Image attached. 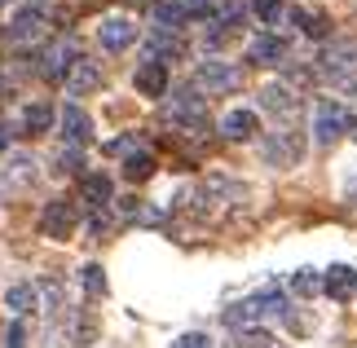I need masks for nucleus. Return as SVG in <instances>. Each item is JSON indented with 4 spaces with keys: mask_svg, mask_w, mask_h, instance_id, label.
<instances>
[{
    "mask_svg": "<svg viewBox=\"0 0 357 348\" xmlns=\"http://www.w3.org/2000/svg\"><path fill=\"white\" fill-rule=\"evenodd\" d=\"M79 190H84V203H89V207H106V203L115 199V181L106 176V172H89Z\"/></svg>",
    "mask_w": 357,
    "mask_h": 348,
    "instance_id": "obj_15",
    "label": "nucleus"
},
{
    "mask_svg": "<svg viewBox=\"0 0 357 348\" xmlns=\"http://www.w3.org/2000/svg\"><path fill=\"white\" fill-rule=\"evenodd\" d=\"M349 137H353V142H357V115L349 119Z\"/></svg>",
    "mask_w": 357,
    "mask_h": 348,
    "instance_id": "obj_34",
    "label": "nucleus"
},
{
    "mask_svg": "<svg viewBox=\"0 0 357 348\" xmlns=\"http://www.w3.org/2000/svg\"><path fill=\"white\" fill-rule=\"evenodd\" d=\"M150 13H155L159 31H176V27L190 18V9H185V5H172V0H159V5H150Z\"/></svg>",
    "mask_w": 357,
    "mask_h": 348,
    "instance_id": "obj_17",
    "label": "nucleus"
},
{
    "mask_svg": "<svg viewBox=\"0 0 357 348\" xmlns=\"http://www.w3.org/2000/svg\"><path fill=\"white\" fill-rule=\"evenodd\" d=\"M291 291H296V296H305V300H313L318 291H326V273H318V269H296Z\"/></svg>",
    "mask_w": 357,
    "mask_h": 348,
    "instance_id": "obj_22",
    "label": "nucleus"
},
{
    "mask_svg": "<svg viewBox=\"0 0 357 348\" xmlns=\"http://www.w3.org/2000/svg\"><path fill=\"white\" fill-rule=\"evenodd\" d=\"M75 225H79V207L66 203V199H53V203H45V212H40V229H45V239L66 243L75 234Z\"/></svg>",
    "mask_w": 357,
    "mask_h": 348,
    "instance_id": "obj_3",
    "label": "nucleus"
},
{
    "mask_svg": "<svg viewBox=\"0 0 357 348\" xmlns=\"http://www.w3.org/2000/svg\"><path fill=\"white\" fill-rule=\"evenodd\" d=\"M282 313H287V296H282L278 287H265V291H256L252 300H243L238 309H229L225 322L234 326V331H238V326L252 331L256 322H265V317H282Z\"/></svg>",
    "mask_w": 357,
    "mask_h": 348,
    "instance_id": "obj_1",
    "label": "nucleus"
},
{
    "mask_svg": "<svg viewBox=\"0 0 357 348\" xmlns=\"http://www.w3.org/2000/svg\"><path fill=\"white\" fill-rule=\"evenodd\" d=\"M322 71L335 75V80H349L357 71V45H335L322 53Z\"/></svg>",
    "mask_w": 357,
    "mask_h": 348,
    "instance_id": "obj_11",
    "label": "nucleus"
},
{
    "mask_svg": "<svg viewBox=\"0 0 357 348\" xmlns=\"http://www.w3.org/2000/svg\"><path fill=\"white\" fill-rule=\"evenodd\" d=\"M172 110H176V119L203 123V97H199L195 89H181V93H176V102H172Z\"/></svg>",
    "mask_w": 357,
    "mask_h": 348,
    "instance_id": "obj_21",
    "label": "nucleus"
},
{
    "mask_svg": "<svg viewBox=\"0 0 357 348\" xmlns=\"http://www.w3.org/2000/svg\"><path fill=\"white\" fill-rule=\"evenodd\" d=\"M221 133L229 137V142H252V137L260 133V115L256 110H229V115L221 119Z\"/></svg>",
    "mask_w": 357,
    "mask_h": 348,
    "instance_id": "obj_9",
    "label": "nucleus"
},
{
    "mask_svg": "<svg viewBox=\"0 0 357 348\" xmlns=\"http://www.w3.org/2000/svg\"><path fill=\"white\" fill-rule=\"evenodd\" d=\"M185 9H190V18H208L216 9V0H185Z\"/></svg>",
    "mask_w": 357,
    "mask_h": 348,
    "instance_id": "obj_29",
    "label": "nucleus"
},
{
    "mask_svg": "<svg viewBox=\"0 0 357 348\" xmlns=\"http://www.w3.org/2000/svg\"><path fill=\"white\" fill-rule=\"evenodd\" d=\"M5 348H26V331H22V322H13V326H9Z\"/></svg>",
    "mask_w": 357,
    "mask_h": 348,
    "instance_id": "obj_31",
    "label": "nucleus"
},
{
    "mask_svg": "<svg viewBox=\"0 0 357 348\" xmlns=\"http://www.w3.org/2000/svg\"><path fill=\"white\" fill-rule=\"evenodd\" d=\"M247 53H252V62L273 66V62H282V58H287V40H282V36H256Z\"/></svg>",
    "mask_w": 357,
    "mask_h": 348,
    "instance_id": "obj_14",
    "label": "nucleus"
},
{
    "mask_svg": "<svg viewBox=\"0 0 357 348\" xmlns=\"http://www.w3.org/2000/svg\"><path fill=\"white\" fill-rule=\"evenodd\" d=\"M132 84H137L142 97H163V93H168V66H163L159 58L142 62V66H137V75H132Z\"/></svg>",
    "mask_w": 357,
    "mask_h": 348,
    "instance_id": "obj_7",
    "label": "nucleus"
},
{
    "mask_svg": "<svg viewBox=\"0 0 357 348\" xmlns=\"http://www.w3.org/2000/svg\"><path fill=\"white\" fill-rule=\"evenodd\" d=\"M291 22L305 36H313V40H322L326 31H331V18H326V13H309V9H291Z\"/></svg>",
    "mask_w": 357,
    "mask_h": 348,
    "instance_id": "obj_18",
    "label": "nucleus"
},
{
    "mask_svg": "<svg viewBox=\"0 0 357 348\" xmlns=\"http://www.w3.org/2000/svg\"><path fill=\"white\" fill-rule=\"evenodd\" d=\"M176 348H212V340H208V335H199V331H190V335L176 340Z\"/></svg>",
    "mask_w": 357,
    "mask_h": 348,
    "instance_id": "obj_30",
    "label": "nucleus"
},
{
    "mask_svg": "<svg viewBox=\"0 0 357 348\" xmlns=\"http://www.w3.org/2000/svg\"><path fill=\"white\" fill-rule=\"evenodd\" d=\"M79 287H84L89 296H106V269L102 264H84V269H79Z\"/></svg>",
    "mask_w": 357,
    "mask_h": 348,
    "instance_id": "obj_26",
    "label": "nucleus"
},
{
    "mask_svg": "<svg viewBox=\"0 0 357 348\" xmlns=\"http://www.w3.org/2000/svg\"><path fill=\"white\" fill-rule=\"evenodd\" d=\"M79 163H84V155H79V150L71 146V150H62V155H58V172H75Z\"/></svg>",
    "mask_w": 357,
    "mask_h": 348,
    "instance_id": "obj_28",
    "label": "nucleus"
},
{
    "mask_svg": "<svg viewBox=\"0 0 357 348\" xmlns=\"http://www.w3.org/2000/svg\"><path fill=\"white\" fill-rule=\"evenodd\" d=\"M349 110L335 102V97H322L318 110H313V137H318V146H335L340 137L349 133Z\"/></svg>",
    "mask_w": 357,
    "mask_h": 348,
    "instance_id": "obj_2",
    "label": "nucleus"
},
{
    "mask_svg": "<svg viewBox=\"0 0 357 348\" xmlns=\"http://www.w3.org/2000/svg\"><path fill=\"white\" fill-rule=\"evenodd\" d=\"M123 176L128 181H150L155 176V155H150V150H132V155L123 159Z\"/></svg>",
    "mask_w": 357,
    "mask_h": 348,
    "instance_id": "obj_20",
    "label": "nucleus"
},
{
    "mask_svg": "<svg viewBox=\"0 0 357 348\" xmlns=\"http://www.w3.org/2000/svg\"><path fill=\"white\" fill-rule=\"evenodd\" d=\"M260 155H265L269 168H296L300 155H305V142H300L296 133H273L265 146H260Z\"/></svg>",
    "mask_w": 357,
    "mask_h": 348,
    "instance_id": "obj_4",
    "label": "nucleus"
},
{
    "mask_svg": "<svg viewBox=\"0 0 357 348\" xmlns=\"http://www.w3.org/2000/svg\"><path fill=\"white\" fill-rule=\"evenodd\" d=\"M98 36H102V49H111V53H123L137 40V27H132V18H102V27H98Z\"/></svg>",
    "mask_w": 357,
    "mask_h": 348,
    "instance_id": "obj_6",
    "label": "nucleus"
},
{
    "mask_svg": "<svg viewBox=\"0 0 357 348\" xmlns=\"http://www.w3.org/2000/svg\"><path fill=\"white\" fill-rule=\"evenodd\" d=\"M66 84H71V93H89V89H98V84H102V71H98L93 62L79 58V62H75V71L66 75Z\"/></svg>",
    "mask_w": 357,
    "mask_h": 348,
    "instance_id": "obj_19",
    "label": "nucleus"
},
{
    "mask_svg": "<svg viewBox=\"0 0 357 348\" xmlns=\"http://www.w3.org/2000/svg\"><path fill=\"white\" fill-rule=\"evenodd\" d=\"M58 119H62V137H66L71 146H84L89 137H93V119L84 115V106H66Z\"/></svg>",
    "mask_w": 357,
    "mask_h": 348,
    "instance_id": "obj_12",
    "label": "nucleus"
},
{
    "mask_svg": "<svg viewBox=\"0 0 357 348\" xmlns=\"http://www.w3.org/2000/svg\"><path fill=\"white\" fill-rule=\"evenodd\" d=\"M9 146V128H5V123H0V150H5Z\"/></svg>",
    "mask_w": 357,
    "mask_h": 348,
    "instance_id": "obj_33",
    "label": "nucleus"
},
{
    "mask_svg": "<svg viewBox=\"0 0 357 348\" xmlns=\"http://www.w3.org/2000/svg\"><path fill=\"white\" fill-rule=\"evenodd\" d=\"M326 296L340 300V304L357 296V269L353 264H331V269H326Z\"/></svg>",
    "mask_w": 357,
    "mask_h": 348,
    "instance_id": "obj_10",
    "label": "nucleus"
},
{
    "mask_svg": "<svg viewBox=\"0 0 357 348\" xmlns=\"http://www.w3.org/2000/svg\"><path fill=\"white\" fill-rule=\"evenodd\" d=\"M282 13H287V9H282V0H256V18H260V22H269V27H273V22L282 18Z\"/></svg>",
    "mask_w": 357,
    "mask_h": 348,
    "instance_id": "obj_27",
    "label": "nucleus"
},
{
    "mask_svg": "<svg viewBox=\"0 0 357 348\" xmlns=\"http://www.w3.org/2000/svg\"><path fill=\"white\" fill-rule=\"evenodd\" d=\"M344 194H349V199L357 203V168H353V172H349V181H344Z\"/></svg>",
    "mask_w": 357,
    "mask_h": 348,
    "instance_id": "obj_32",
    "label": "nucleus"
},
{
    "mask_svg": "<svg viewBox=\"0 0 357 348\" xmlns=\"http://www.w3.org/2000/svg\"><path fill=\"white\" fill-rule=\"evenodd\" d=\"M229 348H282V344L273 340V335H265L260 326H252V331H238V335H234V344H229Z\"/></svg>",
    "mask_w": 357,
    "mask_h": 348,
    "instance_id": "obj_25",
    "label": "nucleus"
},
{
    "mask_svg": "<svg viewBox=\"0 0 357 348\" xmlns=\"http://www.w3.org/2000/svg\"><path fill=\"white\" fill-rule=\"evenodd\" d=\"M45 36V13L40 9H18L13 13V22H9V40H18V45H26V40H40Z\"/></svg>",
    "mask_w": 357,
    "mask_h": 348,
    "instance_id": "obj_8",
    "label": "nucleus"
},
{
    "mask_svg": "<svg viewBox=\"0 0 357 348\" xmlns=\"http://www.w3.org/2000/svg\"><path fill=\"white\" fill-rule=\"evenodd\" d=\"M181 53H185V45L172 31H155V36H150V58L163 62V58H181Z\"/></svg>",
    "mask_w": 357,
    "mask_h": 348,
    "instance_id": "obj_23",
    "label": "nucleus"
},
{
    "mask_svg": "<svg viewBox=\"0 0 357 348\" xmlns=\"http://www.w3.org/2000/svg\"><path fill=\"white\" fill-rule=\"evenodd\" d=\"M260 106H265V110H273V115H282V119H291L296 110H300L296 93L287 89V84H265V89H260Z\"/></svg>",
    "mask_w": 357,
    "mask_h": 348,
    "instance_id": "obj_13",
    "label": "nucleus"
},
{
    "mask_svg": "<svg viewBox=\"0 0 357 348\" xmlns=\"http://www.w3.org/2000/svg\"><path fill=\"white\" fill-rule=\"evenodd\" d=\"M5 304L13 313H31L36 309V287L31 282H13L9 291H5Z\"/></svg>",
    "mask_w": 357,
    "mask_h": 348,
    "instance_id": "obj_24",
    "label": "nucleus"
},
{
    "mask_svg": "<svg viewBox=\"0 0 357 348\" xmlns=\"http://www.w3.org/2000/svg\"><path fill=\"white\" fill-rule=\"evenodd\" d=\"M53 119H58V115H53V106H49V102H31V106L22 110V128H26V137L49 133V128H53Z\"/></svg>",
    "mask_w": 357,
    "mask_h": 348,
    "instance_id": "obj_16",
    "label": "nucleus"
},
{
    "mask_svg": "<svg viewBox=\"0 0 357 348\" xmlns=\"http://www.w3.org/2000/svg\"><path fill=\"white\" fill-rule=\"evenodd\" d=\"M238 71L229 62H221V58H208V62H199V84L208 89V93H229V89H238Z\"/></svg>",
    "mask_w": 357,
    "mask_h": 348,
    "instance_id": "obj_5",
    "label": "nucleus"
}]
</instances>
